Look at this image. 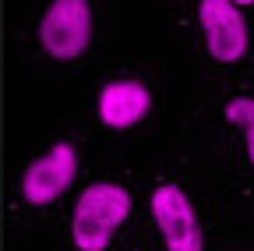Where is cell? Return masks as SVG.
Masks as SVG:
<instances>
[{
  "mask_svg": "<svg viewBox=\"0 0 254 251\" xmlns=\"http://www.w3.org/2000/svg\"><path fill=\"white\" fill-rule=\"evenodd\" d=\"M134 187L120 173L95 177L74 198L67 216V248L71 251H117L124 230L134 216Z\"/></svg>",
  "mask_w": 254,
  "mask_h": 251,
  "instance_id": "cell-1",
  "label": "cell"
},
{
  "mask_svg": "<svg viewBox=\"0 0 254 251\" xmlns=\"http://www.w3.org/2000/svg\"><path fill=\"white\" fill-rule=\"evenodd\" d=\"M148 219L159 251H205V227L198 205L180 177L159 173L148 184Z\"/></svg>",
  "mask_w": 254,
  "mask_h": 251,
  "instance_id": "cell-2",
  "label": "cell"
},
{
  "mask_svg": "<svg viewBox=\"0 0 254 251\" xmlns=\"http://www.w3.org/2000/svg\"><path fill=\"white\" fill-rule=\"evenodd\" d=\"M43 57L57 64H74L95 43V4L92 0H50L36 25Z\"/></svg>",
  "mask_w": 254,
  "mask_h": 251,
  "instance_id": "cell-3",
  "label": "cell"
},
{
  "mask_svg": "<svg viewBox=\"0 0 254 251\" xmlns=\"http://www.w3.org/2000/svg\"><path fill=\"white\" fill-rule=\"evenodd\" d=\"M159 96L145 75L120 71L95 88V120L110 135H134L155 117Z\"/></svg>",
  "mask_w": 254,
  "mask_h": 251,
  "instance_id": "cell-4",
  "label": "cell"
},
{
  "mask_svg": "<svg viewBox=\"0 0 254 251\" xmlns=\"http://www.w3.org/2000/svg\"><path fill=\"white\" fill-rule=\"evenodd\" d=\"M81 170V142L57 138L32 160L18 180V198L25 209H46L71 191Z\"/></svg>",
  "mask_w": 254,
  "mask_h": 251,
  "instance_id": "cell-5",
  "label": "cell"
},
{
  "mask_svg": "<svg viewBox=\"0 0 254 251\" xmlns=\"http://www.w3.org/2000/svg\"><path fill=\"white\" fill-rule=\"evenodd\" d=\"M198 28L205 50L215 64L230 68L240 64L247 53V21L233 0H201L198 4Z\"/></svg>",
  "mask_w": 254,
  "mask_h": 251,
  "instance_id": "cell-6",
  "label": "cell"
},
{
  "mask_svg": "<svg viewBox=\"0 0 254 251\" xmlns=\"http://www.w3.org/2000/svg\"><path fill=\"white\" fill-rule=\"evenodd\" d=\"M222 120L233 128V135L240 142L244 163L254 170V96H247V92L230 96L226 103H222Z\"/></svg>",
  "mask_w": 254,
  "mask_h": 251,
  "instance_id": "cell-7",
  "label": "cell"
},
{
  "mask_svg": "<svg viewBox=\"0 0 254 251\" xmlns=\"http://www.w3.org/2000/svg\"><path fill=\"white\" fill-rule=\"evenodd\" d=\"M233 4H237V7H251V4H254V0H233Z\"/></svg>",
  "mask_w": 254,
  "mask_h": 251,
  "instance_id": "cell-8",
  "label": "cell"
}]
</instances>
